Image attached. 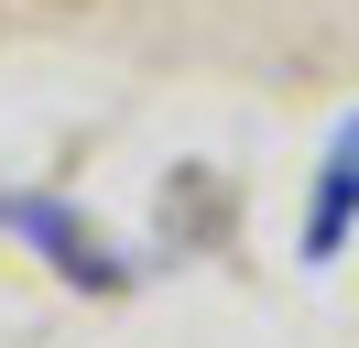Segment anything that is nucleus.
<instances>
[{
    "instance_id": "nucleus-1",
    "label": "nucleus",
    "mask_w": 359,
    "mask_h": 348,
    "mask_svg": "<svg viewBox=\"0 0 359 348\" xmlns=\"http://www.w3.org/2000/svg\"><path fill=\"white\" fill-rule=\"evenodd\" d=\"M0 229H22V239H44V261H55L66 283H120V261L98 250V239L76 229V218L55 207V196H0Z\"/></svg>"
},
{
    "instance_id": "nucleus-2",
    "label": "nucleus",
    "mask_w": 359,
    "mask_h": 348,
    "mask_svg": "<svg viewBox=\"0 0 359 348\" xmlns=\"http://www.w3.org/2000/svg\"><path fill=\"white\" fill-rule=\"evenodd\" d=\"M348 218H359V120L337 130L327 174H316V207H305V261H337V239H348Z\"/></svg>"
}]
</instances>
